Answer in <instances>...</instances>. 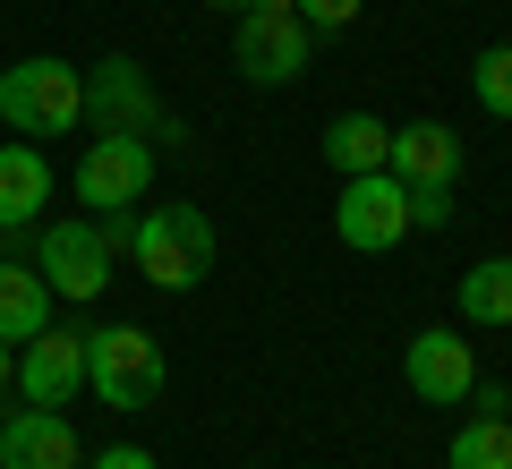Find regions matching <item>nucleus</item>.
Masks as SVG:
<instances>
[{"mask_svg":"<svg viewBox=\"0 0 512 469\" xmlns=\"http://www.w3.org/2000/svg\"><path fill=\"white\" fill-rule=\"evenodd\" d=\"M0 469H77V427L60 410H9Z\"/></svg>","mask_w":512,"mask_h":469,"instance_id":"f8f14e48","label":"nucleus"},{"mask_svg":"<svg viewBox=\"0 0 512 469\" xmlns=\"http://www.w3.org/2000/svg\"><path fill=\"white\" fill-rule=\"evenodd\" d=\"M52 205V163H43V145H0V239L43 222Z\"/></svg>","mask_w":512,"mask_h":469,"instance_id":"ddd939ff","label":"nucleus"},{"mask_svg":"<svg viewBox=\"0 0 512 469\" xmlns=\"http://www.w3.org/2000/svg\"><path fill=\"white\" fill-rule=\"evenodd\" d=\"M214 9H222V18H239V9H248V0H214Z\"/></svg>","mask_w":512,"mask_h":469,"instance_id":"b1692460","label":"nucleus"},{"mask_svg":"<svg viewBox=\"0 0 512 469\" xmlns=\"http://www.w3.org/2000/svg\"><path fill=\"white\" fill-rule=\"evenodd\" d=\"M86 469H154V452H146V444H103Z\"/></svg>","mask_w":512,"mask_h":469,"instance_id":"412c9836","label":"nucleus"},{"mask_svg":"<svg viewBox=\"0 0 512 469\" xmlns=\"http://www.w3.org/2000/svg\"><path fill=\"white\" fill-rule=\"evenodd\" d=\"M231 60H239L248 86H299L308 60H316V26L299 18V9H239Z\"/></svg>","mask_w":512,"mask_h":469,"instance_id":"39448f33","label":"nucleus"},{"mask_svg":"<svg viewBox=\"0 0 512 469\" xmlns=\"http://www.w3.org/2000/svg\"><path fill=\"white\" fill-rule=\"evenodd\" d=\"M453 299H461V325H512V256H478Z\"/></svg>","mask_w":512,"mask_h":469,"instance_id":"dca6fc26","label":"nucleus"},{"mask_svg":"<svg viewBox=\"0 0 512 469\" xmlns=\"http://www.w3.org/2000/svg\"><path fill=\"white\" fill-rule=\"evenodd\" d=\"M111 265H120V248H111V231L94 214H77V222H43V239H35V273L52 282V299H103L111 290Z\"/></svg>","mask_w":512,"mask_h":469,"instance_id":"423d86ee","label":"nucleus"},{"mask_svg":"<svg viewBox=\"0 0 512 469\" xmlns=\"http://www.w3.org/2000/svg\"><path fill=\"white\" fill-rule=\"evenodd\" d=\"M402 376H410V393H419L427 410H453V401L478 393V359H470V342H461L453 325H419V333H410Z\"/></svg>","mask_w":512,"mask_h":469,"instance_id":"9d476101","label":"nucleus"},{"mask_svg":"<svg viewBox=\"0 0 512 469\" xmlns=\"http://www.w3.org/2000/svg\"><path fill=\"white\" fill-rule=\"evenodd\" d=\"M248 9H291V0H248Z\"/></svg>","mask_w":512,"mask_h":469,"instance_id":"393cba45","label":"nucleus"},{"mask_svg":"<svg viewBox=\"0 0 512 469\" xmlns=\"http://www.w3.org/2000/svg\"><path fill=\"white\" fill-rule=\"evenodd\" d=\"M478 410H495V418H512V393L495 384V393H478Z\"/></svg>","mask_w":512,"mask_h":469,"instance_id":"4be33fe9","label":"nucleus"},{"mask_svg":"<svg viewBox=\"0 0 512 469\" xmlns=\"http://www.w3.org/2000/svg\"><path fill=\"white\" fill-rule=\"evenodd\" d=\"M43 325H52V282L9 256V265H0V342L18 350V342H35Z\"/></svg>","mask_w":512,"mask_h":469,"instance_id":"4468645a","label":"nucleus"},{"mask_svg":"<svg viewBox=\"0 0 512 469\" xmlns=\"http://www.w3.org/2000/svg\"><path fill=\"white\" fill-rule=\"evenodd\" d=\"M384 154H393V128H384L376 111H342V120L325 128V163L342 171V180H359V171H384Z\"/></svg>","mask_w":512,"mask_h":469,"instance_id":"2eb2a0df","label":"nucleus"},{"mask_svg":"<svg viewBox=\"0 0 512 469\" xmlns=\"http://www.w3.org/2000/svg\"><path fill=\"white\" fill-rule=\"evenodd\" d=\"M444 469H512V418L478 410L453 427V452H444Z\"/></svg>","mask_w":512,"mask_h":469,"instance_id":"f3484780","label":"nucleus"},{"mask_svg":"<svg viewBox=\"0 0 512 469\" xmlns=\"http://www.w3.org/2000/svg\"><path fill=\"white\" fill-rule=\"evenodd\" d=\"M291 9L316 26V35H342V26H359V9H367V0H291Z\"/></svg>","mask_w":512,"mask_h":469,"instance_id":"6ab92c4d","label":"nucleus"},{"mask_svg":"<svg viewBox=\"0 0 512 469\" xmlns=\"http://www.w3.org/2000/svg\"><path fill=\"white\" fill-rule=\"evenodd\" d=\"M470 94L487 120H512V43H487V52L470 60Z\"/></svg>","mask_w":512,"mask_h":469,"instance_id":"a211bd4d","label":"nucleus"},{"mask_svg":"<svg viewBox=\"0 0 512 469\" xmlns=\"http://www.w3.org/2000/svg\"><path fill=\"white\" fill-rule=\"evenodd\" d=\"M163 384H171V367H163V342L154 333H137V325L86 333V393L103 410H154Z\"/></svg>","mask_w":512,"mask_h":469,"instance_id":"20e7f679","label":"nucleus"},{"mask_svg":"<svg viewBox=\"0 0 512 469\" xmlns=\"http://www.w3.org/2000/svg\"><path fill=\"white\" fill-rule=\"evenodd\" d=\"M0 120L18 128L26 145L35 137H69L77 120H86V77L69 69V60H18V69H0Z\"/></svg>","mask_w":512,"mask_h":469,"instance_id":"7ed1b4c3","label":"nucleus"},{"mask_svg":"<svg viewBox=\"0 0 512 469\" xmlns=\"http://www.w3.org/2000/svg\"><path fill=\"white\" fill-rule=\"evenodd\" d=\"M384 171H393L402 188H453L461 180V137L444 120H410V128H393Z\"/></svg>","mask_w":512,"mask_h":469,"instance_id":"9b49d317","label":"nucleus"},{"mask_svg":"<svg viewBox=\"0 0 512 469\" xmlns=\"http://www.w3.org/2000/svg\"><path fill=\"white\" fill-rule=\"evenodd\" d=\"M410 231H453V188H410Z\"/></svg>","mask_w":512,"mask_h":469,"instance_id":"aec40b11","label":"nucleus"},{"mask_svg":"<svg viewBox=\"0 0 512 469\" xmlns=\"http://www.w3.org/2000/svg\"><path fill=\"white\" fill-rule=\"evenodd\" d=\"M128 256L154 290H197L214 273V222H205V205H154L128 222Z\"/></svg>","mask_w":512,"mask_h":469,"instance_id":"f03ea898","label":"nucleus"},{"mask_svg":"<svg viewBox=\"0 0 512 469\" xmlns=\"http://www.w3.org/2000/svg\"><path fill=\"white\" fill-rule=\"evenodd\" d=\"M9 376H18V350H9V342H0V393H9Z\"/></svg>","mask_w":512,"mask_h":469,"instance_id":"5701e85b","label":"nucleus"},{"mask_svg":"<svg viewBox=\"0 0 512 469\" xmlns=\"http://www.w3.org/2000/svg\"><path fill=\"white\" fill-rule=\"evenodd\" d=\"M154 188V145L146 137H94L77 163V205L86 214H137Z\"/></svg>","mask_w":512,"mask_h":469,"instance_id":"6e6552de","label":"nucleus"},{"mask_svg":"<svg viewBox=\"0 0 512 469\" xmlns=\"http://www.w3.org/2000/svg\"><path fill=\"white\" fill-rule=\"evenodd\" d=\"M86 128L94 137H146V145H180V111L154 94V77L137 60H94L86 69Z\"/></svg>","mask_w":512,"mask_h":469,"instance_id":"f257e3e1","label":"nucleus"},{"mask_svg":"<svg viewBox=\"0 0 512 469\" xmlns=\"http://www.w3.org/2000/svg\"><path fill=\"white\" fill-rule=\"evenodd\" d=\"M333 239L359 256H384L410 239V188L393 180V171H359V180H342V197H333Z\"/></svg>","mask_w":512,"mask_h":469,"instance_id":"0eeeda50","label":"nucleus"},{"mask_svg":"<svg viewBox=\"0 0 512 469\" xmlns=\"http://www.w3.org/2000/svg\"><path fill=\"white\" fill-rule=\"evenodd\" d=\"M18 401L26 410H69L77 393H86V333H60L43 325L35 342H18Z\"/></svg>","mask_w":512,"mask_h":469,"instance_id":"1a4fd4ad","label":"nucleus"}]
</instances>
